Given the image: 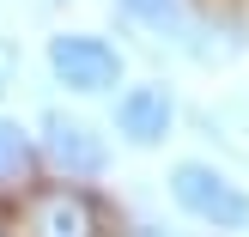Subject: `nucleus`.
<instances>
[{
  "instance_id": "423d86ee",
  "label": "nucleus",
  "mask_w": 249,
  "mask_h": 237,
  "mask_svg": "<svg viewBox=\"0 0 249 237\" xmlns=\"http://www.w3.org/2000/svg\"><path fill=\"white\" fill-rule=\"evenodd\" d=\"M116 6H122V18H134L140 31H152L158 43H189V31H195L189 0H116Z\"/></svg>"
},
{
  "instance_id": "20e7f679",
  "label": "nucleus",
  "mask_w": 249,
  "mask_h": 237,
  "mask_svg": "<svg viewBox=\"0 0 249 237\" xmlns=\"http://www.w3.org/2000/svg\"><path fill=\"white\" fill-rule=\"evenodd\" d=\"M43 152H49V164H55L67 182L104 177V164H109L104 134H97L91 122H79V116H61V109H49V116H43Z\"/></svg>"
},
{
  "instance_id": "7ed1b4c3",
  "label": "nucleus",
  "mask_w": 249,
  "mask_h": 237,
  "mask_svg": "<svg viewBox=\"0 0 249 237\" xmlns=\"http://www.w3.org/2000/svg\"><path fill=\"white\" fill-rule=\"evenodd\" d=\"M18 237H104V213L85 189H43L24 201V219H18Z\"/></svg>"
},
{
  "instance_id": "39448f33",
  "label": "nucleus",
  "mask_w": 249,
  "mask_h": 237,
  "mask_svg": "<svg viewBox=\"0 0 249 237\" xmlns=\"http://www.w3.org/2000/svg\"><path fill=\"white\" fill-rule=\"evenodd\" d=\"M170 128H177V97H170V85L146 79V85H128V91L116 97V134L128 146H164Z\"/></svg>"
},
{
  "instance_id": "6e6552de",
  "label": "nucleus",
  "mask_w": 249,
  "mask_h": 237,
  "mask_svg": "<svg viewBox=\"0 0 249 237\" xmlns=\"http://www.w3.org/2000/svg\"><path fill=\"white\" fill-rule=\"evenodd\" d=\"M12 73H18V49H12L6 36H0V91L12 85Z\"/></svg>"
},
{
  "instance_id": "f03ea898",
  "label": "nucleus",
  "mask_w": 249,
  "mask_h": 237,
  "mask_svg": "<svg viewBox=\"0 0 249 237\" xmlns=\"http://www.w3.org/2000/svg\"><path fill=\"white\" fill-rule=\"evenodd\" d=\"M49 73L67 91L97 97L109 85H122V49L109 36H91V31H61V36H49Z\"/></svg>"
},
{
  "instance_id": "f257e3e1",
  "label": "nucleus",
  "mask_w": 249,
  "mask_h": 237,
  "mask_svg": "<svg viewBox=\"0 0 249 237\" xmlns=\"http://www.w3.org/2000/svg\"><path fill=\"white\" fill-rule=\"evenodd\" d=\"M170 201H177L189 219L213 225V231H249V195L225 177V170L201 164V158H182V164L170 170Z\"/></svg>"
},
{
  "instance_id": "0eeeda50",
  "label": "nucleus",
  "mask_w": 249,
  "mask_h": 237,
  "mask_svg": "<svg viewBox=\"0 0 249 237\" xmlns=\"http://www.w3.org/2000/svg\"><path fill=\"white\" fill-rule=\"evenodd\" d=\"M31 164H36V152H31V134H24L12 116H0V189L24 182V177H31Z\"/></svg>"
}]
</instances>
